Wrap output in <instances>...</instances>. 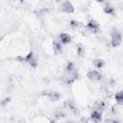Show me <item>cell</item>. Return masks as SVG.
Returning a JSON list of instances; mask_svg holds the SVG:
<instances>
[{
  "label": "cell",
  "mask_w": 123,
  "mask_h": 123,
  "mask_svg": "<svg viewBox=\"0 0 123 123\" xmlns=\"http://www.w3.org/2000/svg\"><path fill=\"white\" fill-rule=\"evenodd\" d=\"M86 27L93 33H97L99 31V24L94 20V19H90L86 25Z\"/></svg>",
  "instance_id": "cell-5"
},
{
  "label": "cell",
  "mask_w": 123,
  "mask_h": 123,
  "mask_svg": "<svg viewBox=\"0 0 123 123\" xmlns=\"http://www.w3.org/2000/svg\"><path fill=\"white\" fill-rule=\"evenodd\" d=\"M104 12H105L106 13H108V14H113L114 10H113V8L111 7V6H106V7L104 8Z\"/></svg>",
  "instance_id": "cell-14"
},
{
  "label": "cell",
  "mask_w": 123,
  "mask_h": 123,
  "mask_svg": "<svg viewBox=\"0 0 123 123\" xmlns=\"http://www.w3.org/2000/svg\"><path fill=\"white\" fill-rule=\"evenodd\" d=\"M44 94L47 95L51 101H57V100H59L60 97H61V95H60L58 92H56V91H51V92H48V91H47V93H44Z\"/></svg>",
  "instance_id": "cell-8"
},
{
  "label": "cell",
  "mask_w": 123,
  "mask_h": 123,
  "mask_svg": "<svg viewBox=\"0 0 123 123\" xmlns=\"http://www.w3.org/2000/svg\"><path fill=\"white\" fill-rule=\"evenodd\" d=\"M62 11L66 13H72L74 12V7L69 1H65L62 5Z\"/></svg>",
  "instance_id": "cell-4"
},
{
  "label": "cell",
  "mask_w": 123,
  "mask_h": 123,
  "mask_svg": "<svg viewBox=\"0 0 123 123\" xmlns=\"http://www.w3.org/2000/svg\"><path fill=\"white\" fill-rule=\"evenodd\" d=\"M96 1H97V2H100V3H101V2H103L104 0H96Z\"/></svg>",
  "instance_id": "cell-18"
},
{
  "label": "cell",
  "mask_w": 123,
  "mask_h": 123,
  "mask_svg": "<svg viewBox=\"0 0 123 123\" xmlns=\"http://www.w3.org/2000/svg\"><path fill=\"white\" fill-rule=\"evenodd\" d=\"M23 62H27L29 65H31V66H32V67H34V68H36V67L37 66V60L34 57L33 52H30L27 56H25V57H24V61H23Z\"/></svg>",
  "instance_id": "cell-2"
},
{
  "label": "cell",
  "mask_w": 123,
  "mask_h": 123,
  "mask_svg": "<svg viewBox=\"0 0 123 123\" xmlns=\"http://www.w3.org/2000/svg\"><path fill=\"white\" fill-rule=\"evenodd\" d=\"M53 46H54V50L55 52H61L62 51V43L61 42H57V41H54L53 42Z\"/></svg>",
  "instance_id": "cell-13"
},
{
  "label": "cell",
  "mask_w": 123,
  "mask_h": 123,
  "mask_svg": "<svg viewBox=\"0 0 123 123\" xmlns=\"http://www.w3.org/2000/svg\"><path fill=\"white\" fill-rule=\"evenodd\" d=\"M59 39L62 44H68L71 41V36L66 33H62L59 36Z\"/></svg>",
  "instance_id": "cell-6"
},
{
  "label": "cell",
  "mask_w": 123,
  "mask_h": 123,
  "mask_svg": "<svg viewBox=\"0 0 123 123\" xmlns=\"http://www.w3.org/2000/svg\"><path fill=\"white\" fill-rule=\"evenodd\" d=\"M69 24H70V27L73 28V29L78 28V27L80 26V22H78V21H76V20H71Z\"/></svg>",
  "instance_id": "cell-15"
},
{
  "label": "cell",
  "mask_w": 123,
  "mask_h": 123,
  "mask_svg": "<svg viewBox=\"0 0 123 123\" xmlns=\"http://www.w3.org/2000/svg\"><path fill=\"white\" fill-rule=\"evenodd\" d=\"M66 105H67V107H68V109L71 111H73L74 113H77V114H79V111H78V110H77V108H76V106L71 102V101H68L67 103H66Z\"/></svg>",
  "instance_id": "cell-11"
},
{
  "label": "cell",
  "mask_w": 123,
  "mask_h": 123,
  "mask_svg": "<svg viewBox=\"0 0 123 123\" xmlns=\"http://www.w3.org/2000/svg\"><path fill=\"white\" fill-rule=\"evenodd\" d=\"M121 40H122L121 33L118 30L113 29V31L111 32V46L117 47L121 43Z\"/></svg>",
  "instance_id": "cell-1"
},
{
  "label": "cell",
  "mask_w": 123,
  "mask_h": 123,
  "mask_svg": "<svg viewBox=\"0 0 123 123\" xmlns=\"http://www.w3.org/2000/svg\"><path fill=\"white\" fill-rule=\"evenodd\" d=\"M86 76H87V78H88L89 80H91V81H100V80L102 79L101 73L98 72V71H96V70H91V71L87 72Z\"/></svg>",
  "instance_id": "cell-3"
},
{
  "label": "cell",
  "mask_w": 123,
  "mask_h": 123,
  "mask_svg": "<svg viewBox=\"0 0 123 123\" xmlns=\"http://www.w3.org/2000/svg\"><path fill=\"white\" fill-rule=\"evenodd\" d=\"M77 52H78V55H79V56H81V57H84L85 51L83 50V48H82L81 46H79V47H78V51H77Z\"/></svg>",
  "instance_id": "cell-17"
},
{
  "label": "cell",
  "mask_w": 123,
  "mask_h": 123,
  "mask_svg": "<svg viewBox=\"0 0 123 123\" xmlns=\"http://www.w3.org/2000/svg\"><path fill=\"white\" fill-rule=\"evenodd\" d=\"M104 108H105V103L104 102H99L96 105V107H95V109L98 110V111H102L104 110Z\"/></svg>",
  "instance_id": "cell-16"
},
{
  "label": "cell",
  "mask_w": 123,
  "mask_h": 123,
  "mask_svg": "<svg viewBox=\"0 0 123 123\" xmlns=\"http://www.w3.org/2000/svg\"><path fill=\"white\" fill-rule=\"evenodd\" d=\"M23 1H24V0H20V2H23Z\"/></svg>",
  "instance_id": "cell-19"
},
{
  "label": "cell",
  "mask_w": 123,
  "mask_h": 123,
  "mask_svg": "<svg viewBox=\"0 0 123 123\" xmlns=\"http://www.w3.org/2000/svg\"><path fill=\"white\" fill-rule=\"evenodd\" d=\"M115 100H116V103L118 105L123 104V93H122V91H119L118 93L115 94Z\"/></svg>",
  "instance_id": "cell-10"
},
{
  "label": "cell",
  "mask_w": 123,
  "mask_h": 123,
  "mask_svg": "<svg viewBox=\"0 0 123 123\" xmlns=\"http://www.w3.org/2000/svg\"><path fill=\"white\" fill-rule=\"evenodd\" d=\"M56 1H59V0H56Z\"/></svg>",
  "instance_id": "cell-20"
},
{
  "label": "cell",
  "mask_w": 123,
  "mask_h": 123,
  "mask_svg": "<svg viewBox=\"0 0 123 123\" xmlns=\"http://www.w3.org/2000/svg\"><path fill=\"white\" fill-rule=\"evenodd\" d=\"M92 62H93V65H94L96 68H98V69L102 68L103 65H104V61L101 60V59H95V60H93Z\"/></svg>",
  "instance_id": "cell-9"
},
{
  "label": "cell",
  "mask_w": 123,
  "mask_h": 123,
  "mask_svg": "<svg viewBox=\"0 0 123 123\" xmlns=\"http://www.w3.org/2000/svg\"><path fill=\"white\" fill-rule=\"evenodd\" d=\"M65 71L67 72V73H71V72H73V71H75V66H74V64H73V62H68L67 64H66V66H65Z\"/></svg>",
  "instance_id": "cell-12"
},
{
  "label": "cell",
  "mask_w": 123,
  "mask_h": 123,
  "mask_svg": "<svg viewBox=\"0 0 123 123\" xmlns=\"http://www.w3.org/2000/svg\"><path fill=\"white\" fill-rule=\"evenodd\" d=\"M101 117H102V111H98V110L93 111L91 112V114H90V118H91V120L94 121V122H99V121H101Z\"/></svg>",
  "instance_id": "cell-7"
}]
</instances>
